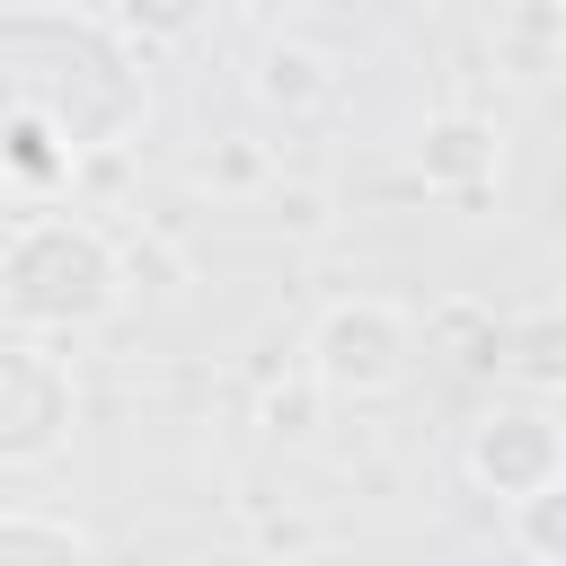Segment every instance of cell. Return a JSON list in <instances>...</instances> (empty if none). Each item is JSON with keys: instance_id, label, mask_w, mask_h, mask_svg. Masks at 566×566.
<instances>
[{"instance_id": "3", "label": "cell", "mask_w": 566, "mask_h": 566, "mask_svg": "<svg viewBox=\"0 0 566 566\" xmlns=\"http://www.w3.org/2000/svg\"><path fill=\"white\" fill-rule=\"evenodd\" d=\"M469 469L495 478V495H531L557 478V433L539 416H486L478 442H469Z\"/></svg>"}, {"instance_id": "7", "label": "cell", "mask_w": 566, "mask_h": 566, "mask_svg": "<svg viewBox=\"0 0 566 566\" xmlns=\"http://www.w3.org/2000/svg\"><path fill=\"white\" fill-rule=\"evenodd\" d=\"M265 88H274V97H283V88H292V97H318V88H327V80H318V53H274V62H265Z\"/></svg>"}, {"instance_id": "4", "label": "cell", "mask_w": 566, "mask_h": 566, "mask_svg": "<svg viewBox=\"0 0 566 566\" xmlns=\"http://www.w3.org/2000/svg\"><path fill=\"white\" fill-rule=\"evenodd\" d=\"M522 389H539V398H557L566 389V318L557 310H539V318H522L513 336H504V354H495Z\"/></svg>"}, {"instance_id": "5", "label": "cell", "mask_w": 566, "mask_h": 566, "mask_svg": "<svg viewBox=\"0 0 566 566\" xmlns=\"http://www.w3.org/2000/svg\"><path fill=\"white\" fill-rule=\"evenodd\" d=\"M97 539L71 513H0V557H88Z\"/></svg>"}, {"instance_id": "2", "label": "cell", "mask_w": 566, "mask_h": 566, "mask_svg": "<svg viewBox=\"0 0 566 566\" xmlns=\"http://www.w3.org/2000/svg\"><path fill=\"white\" fill-rule=\"evenodd\" d=\"M62 424H71L62 371H53L44 354H27V345H0V469L44 460V451L62 442Z\"/></svg>"}, {"instance_id": "1", "label": "cell", "mask_w": 566, "mask_h": 566, "mask_svg": "<svg viewBox=\"0 0 566 566\" xmlns=\"http://www.w3.org/2000/svg\"><path fill=\"white\" fill-rule=\"evenodd\" d=\"M310 363L327 389H354V398H380L407 380V318L389 301H354V310H327L318 336H310Z\"/></svg>"}, {"instance_id": "6", "label": "cell", "mask_w": 566, "mask_h": 566, "mask_svg": "<svg viewBox=\"0 0 566 566\" xmlns=\"http://www.w3.org/2000/svg\"><path fill=\"white\" fill-rule=\"evenodd\" d=\"M513 539H522L531 557H566V478L513 495Z\"/></svg>"}]
</instances>
